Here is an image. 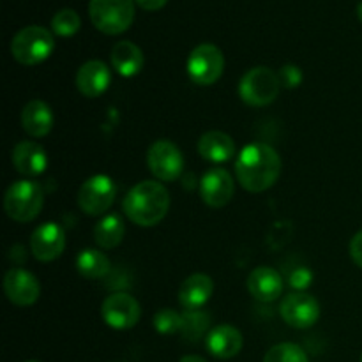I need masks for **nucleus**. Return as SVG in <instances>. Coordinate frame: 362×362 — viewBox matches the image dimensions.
<instances>
[{"instance_id":"obj_1","label":"nucleus","mask_w":362,"mask_h":362,"mask_svg":"<svg viewBox=\"0 0 362 362\" xmlns=\"http://www.w3.org/2000/svg\"><path fill=\"white\" fill-rule=\"evenodd\" d=\"M235 175L246 191L264 193L278 182L281 175V158L271 145L250 144L237 156Z\"/></svg>"},{"instance_id":"obj_2","label":"nucleus","mask_w":362,"mask_h":362,"mask_svg":"<svg viewBox=\"0 0 362 362\" xmlns=\"http://www.w3.org/2000/svg\"><path fill=\"white\" fill-rule=\"evenodd\" d=\"M122 209L129 221L148 228L159 225L168 214L170 194L161 182L144 180L131 187L124 198Z\"/></svg>"},{"instance_id":"obj_3","label":"nucleus","mask_w":362,"mask_h":362,"mask_svg":"<svg viewBox=\"0 0 362 362\" xmlns=\"http://www.w3.org/2000/svg\"><path fill=\"white\" fill-rule=\"evenodd\" d=\"M45 205V191L35 180L21 179L11 184L4 197V211L13 221H34Z\"/></svg>"},{"instance_id":"obj_4","label":"nucleus","mask_w":362,"mask_h":362,"mask_svg":"<svg viewBox=\"0 0 362 362\" xmlns=\"http://www.w3.org/2000/svg\"><path fill=\"white\" fill-rule=\"evenodd\" d=\"M55 49V37L48 28L30 25L18 32L11 41V55L21 66H37Z\"/></svg>"},{"instance_id":"obj_5","label":"nucleus","mask_w":362,"mask_h":362,"mask_svg":"<svg viewBox=\"0 0 362 362\" xmlns=\"http://www.w3.org/2000/svg\"><path fill=\"white\" fill-rule=\"evenodd\" d=\"M88 14L92 25L103 34H122L134 20V0H90Z\"/></svg>"},{"instance_id":"obj_6","label":"nucleus","mask_w":362,"mask_h":362,"mask_svg":"<svg viewBox=\"0 0 362 362\" xmlns=\"http://www.w3.org/2000/svg\"><path fill=\"white\" fill-rule=\"evenodd\" d=\"M281 88L278 74L265 66L253 67L239 81V95L247 106L262 108L276 101Z\"/></svg>"},{"instance_id":"obj_7","label":"nucleus","mask_w":362,"mask_h":362,"mask_svg":"<svg viewBox=\"0 0 362 362\" xmlns=\"http://www.w3.org/2000/svg\"><path fill=\"white\" fill-rule=\"evenodd\" d=\"M186 69L193 83L207 87L221 78L223 69H225V57L218 46L204 42L189 53Z\"/></svg>"},{"instance_id":"obj_8","label":"nucleus","mask_w":362,"mask_h":362,"mask_svg":"<svg viewBox=\"0 0 362 362\" xmlns=\"http://www.w3.org/2000/svg\"><path fill=\"white\" fill-rule=\"evenodd\" d=\"M147 165L152 175L163 182H173L184 172V158L173 141L158 140L147 152Z\"/></svg>"},{"instance_id":"obj_9","label":"nucleus","mask_w":362,"mask_h":362,"mask_svg":"<svg viewBox=\"0 0 362 362\" xmlns=\"http://www.w3.org/2000/svg\"><path fill=\"white\" fill-rule=\"evenodd\" d=\"M117 187L108 175H94L81 184L78 191V205L87 216H101L115 202Z\"/></svg>"},{"instance_id":"obj_10","label":"nucleus","mask_w":362,"mask_h":362,"mask_svg":"<svg viewBox=\"0 0 362 362\" xmlns=\"http://www.w3.org/2000/svg\"><path fill=\"white\" fill-rule=\"evenodd\" d=\"M101 317L108 327L126 331L133 329L140 322L141 306L129 293L115 292L103 300Z\"/></svg>"},{"instance_id":"obj_11","label":"nucleus","mask_w":362,"mask_h":362,"mask_svg":"<svg viewBox=\"0 0 362 362\" xmlns=\"http://www.w3.org/2000/svg\"><path fill=\"white\" fill-rule=\"evenodd\" d=\"M279 315L290 327L310 329L320 318V304L310 293L293 292L283 299Z\"/></svg>"},{"instance_id":"obj_12","label":"nucleus","mask_w":362,"mask_h":362,"mask_svg":"<svg viewBox=\"0 0 362 362\" xmlns=\"http://www.w3.org/2000/svg\"><path fill=\"white\" fill-rule=\"evenodd\" d=\"M4 292L14 306H32L41 296V285L32 272L25 269H9L4 276Z\"/></svg>"},{"instance_id":"obj_13","label":"nucleus","mask_w":362,"mask_h":362,"mask_svg":"<svg viewBox=\"0 0 362 362\" xmlns=\"http://www.w3.org/2000/svg\"><path fill=\"white\" fill-rule=\"evenodd\" d=\"M233 193H235V184L232 175L221 166L207 170L200 180V197L205 205L212 209H221L230 204Z\"/></svg>"},{"instance_id":"obj_14","label":"nucleus","mask_w":362,"mask_h":362,"mask_svg":"<svg viewBox=\"0 0 362 362\" xmlns=\"http://www.w3.org/2000/svg\"><path fill=\"white\" fill-rule=\"evenodd\" d=\"M66 250V233L57 223H42L30 237V251L35 260L53 262Z\"/></svg>"},{"instance_id":"obj_15","label":"nucleus","mask_w":362,"mask_h":362,"mask_svg":"<svg viewBox=\"0 0 362 362\" xmlns=\"http://www.w3.org/2000/svg\"><path fill=\"white\" fill-rule=\"evenodd\" d=\"M11 161L21 175L37 177L45 173L46 166H48V156L37 141L23 140L14 145L13 152H11Z\"/></svg>"},{"instance_id":"obj_16","label":"nucleus","mask_w":362,"mask_h":362,"mask_svg":"<svg viewBox=\"0 0 362 362\" xmlns=\"http://www.w3.org/2000/svg\"><path fill=\"white\" fill-rule=\"evenodd\" d=\"M110 81H112V73L101 60H88L76 73V87L85 98L94 99L103 95L108 90Z\"/></svg>"},{"instance_id":"obj_17","label":"nucleus","mask_w":362,"mask_h":362,"mask_svg":"<svg viewBox=\"0 0 362 362\" xmlns=\"http://www.w3.org/2000/svg\"><path fill=\"white\" fill-rule=\"evenodd\" d=\"M205 345L216 359H232L243 350V334L230 324L216 325L205 336Z\"/></svg>"},{"instance_id":"obj_18","label":"nucleus","mask_w":362,"mask_h":362,"mask_svg":"<svg viewBox=\"0 0 362 362\" xmlns=\"http://www.w3.org/2000/svg\"><path fill=\"white\" fill-rule=\"evenodd\" d=\"M247 290L260 303H274L283 293V278L272 267H257L247 278Z\"/></svg>"},{"instance_id":"obj_19","label":"nucleus","mask_w":362,"mask_h":362,"mask_svg":"<svg viewBox=\"0 0 362 362\" xmlns=\"http://www.w3.org/2000/svg\"><path fill=\"white\" fill-rule=\"evenodd\" d=\"M214 292V283L207 274H193L180 285L179 304L184 311H197L207 304Z\"/></svg>"},{"instance_id":"obj_20","label":"nucleus","mask_w":362,"mask_h":362,"mask_svg":"<svg viewBox=\"0 0 362 362\" xmlns=\"http://www.w3.org/2000/svg\"><path fill=\"white\" fill-rule=\"evenodd\" d=\"M53 122H55V117H53L52 108L41 99H32L23 106L21 126H23L25 133H28L30 136H46L53 129Z\"/></svg>"},{"instance_id":"obj_21","label":"nucleus","mask_w":362,"mask_h":362,"mask_svg":"<svg viewBox=\"0 0 362 362\" xmlns=\"http://www.w3.org/2000/svg\"><path fill=\"white\" fill-rule=\"evenodd\" d=\"M198 154L211 163L230 161L235 154V141L223 131H207L198 140Z\"/></svg>"},{"instance_id":"obj_22","label":"nucleus","mask_w":362,"mask_h":362,"mask_svg":"<svg viewBox=\"0 0 362 362\" xmlns=\"http://www.w3.org/2000/svg\"><path fill=\"white\" fill-rule=\"evenodd\" d=\"M112 66L120 76H136L144 67V52L131 41H119L112 49Z\"/></svg>"},{"instance_id":"obj_23","label":"nucleus","mask_w":362,"mask_h":362,"mask_svg":"<svg viewBox=\"0 0 362 362\" xmlns=\"http://www.w3.org/2000/svg\"><path fill=\"white\" fill-rule=\"evenodd\" d=\"M126 233L122 218L119 214H108L95 225L94 239L95 244L103 250H113L119 246Z\"/></svg>"},{"instance_id":"obj_24","label":"nucleus","mask_w":362,"mask_h":362,"mask_svg":"<svg viewBox=\"0 0 362 362\" xmlns=\"http://www.w3.org/2000/svg\"><path fill=\"white\" fill-rule=\"evenodd\" d=\"M76 269L83 278L101 279L112 271L110 258L99 250H83L76 258Z\"/></svg>"},{"instance_id":"obj_25","label":"nucleus","mask_w":362,"mask_h":362,"mask_svg":"<svg viewBox=\"0 0 362 362\" xmlns=\"http://www.w3.org/2000/svg\"><path fill=\"white\" fill-rule=\"evenodd\" d=\"M209 324H211V320H209V315L205 313V311H184L180 334H182L184 339H187V341H198V339L205 336Z\"/></svg>"},{"instance_id":"obj_26","label":"nucleus","mask_w":362,"mask_h":362,"mask_svg":"<svg viewBox=\"0 0 362 362\" xmlns=\"http://www.w3.org/2000/svg\"><path fill=\"white\" fill-rule=\"evenodd\" d=\"M81 27V20L74 9H62L52 18V32L60 37H73Z\"/></svg>"},{"instance_id":"obj_27","label":"nucleus","mask_w":362,"mask_h":362,"mask_svg":"<svg viewBox=\"0 0 362 362\" xmlns=\"http://www.w3.org/2000/svg\"><path fill=\"white\" fill-rule=\"evenodd\" d=\"M264 362H310V359L296 343H279L265 354Z\"/></svg>"},{"instance_id":"obj_28","label":"nucleus","mask_w":362,"mask_h":362,"mask_svg":"<svg viewBox=\"0 0 362 362\" xmlns=\"http://www.w3.org/2000/svg\"><path fill=\"white\" fill-rule=\"evenodd\" d=\"M154 329L163 336L177 334L182 329V315L168 310V308H163L154 315Z\"/></svg>"},{"instance_id":"obj_29","label":"nucleus","mask_w":362,"mask_h":362,"mask_svg":"<svg viewBox=\"0 0 362 362\" xmlns=\"http://www.w3.org/2000/svg\"><path fill=\"white\" fill-rule=\"evenodd\" d=\"M278 78H279V81H281L283 87L296 88V87H299L300 81H303V73H300V69L297 66L288 64V66H283L281 69H279Z\"/></svg>"},{"instance_id":"obj_30","label":"nucleus","mask_w":362,"mask_h":362,"mask_svg":"<svg viewBox=\"0 0 362 362\" xmlns=\"http://www.w3.org/2000/svg\"><path fill=\"white\" fill-rule=\"evenodd\" d=\"M311 279H313V274H311L306 267H300L292 274V278H290V285L297 290H304L311 285Z\"/></svg>"},{"instance_id":"obj_31","label":"nucleus","mask_w":362,"mask_h":362,"mask_svg":"<svg viewBox=\"0 0 362 362\" xmlns=\"http://www.w3.org/2000/svg\"><path fill=\"white\" fill-rule=\"evenodd\" d=\"M350 257H352L354 264L362 269V230L350 240Z\"/></svg>"},{"instance_id":"obj_32","label":"nucleus","mask_w":362,"mask_h":362,"mask_svg":"<svg viewBox=\"0 0 362 362\" xmlns=\"http://www.w3.org/2000/svg\"><path fill=\"white\" fill-rule=\"evenodd\" d=\"M134 2L145 11H159L166 6L168 0H134Z\"/></svg>"},{"instance_id":"obj_33","label":"nucleus","mask_w":362,"mask_h":362,"mask_svg":"<svg viewBox=\"0 0 362 362\" xmlns=\"http://www.w3.org/2000/svg\"><path fill=\"white\" fill-rule=\"evenodd\" d=\"M179 362H207V361L200 356H184Z\"/></svg>"},{"instance_id":"obj_34","label":"nucleus","mask_w":362,"mask_h":362,"mask_svg":"<svg viewBox=\"0 0 362 362\" xmlns=\"http://www.w3.org/2000/svg\"><path fill=\"white\" fill-rule=\"evenodd\" d=\"M357 16H359V20L362 23V0L359 2V6H357Z\"/></svg>"},{"instance_id":"obj_35","label":"nucleus","mask_w":362,"mask_h":362,"mask_svg":"<svg viewBox=\"0 0 362 362\" xmlns=\"http://www.w3.org/2000/svg\"><path fill=\"white\" fill-rule=\"evenodd\" d=\"M25 362H39V361H25Z\"/></svg>"},{"instance_id":"obj_36","label":"nucleus","mask_w":362,"mask_h":362,"mask_svg":"<svg viewBox=\"0 0 362 362\" xmlns=\"http://www.w3.org/2000/svg\"><path fill=\"white\" fill-rule=\"evenodd\" d=\"M361 362H362V356H361Z\"/></svg>"}]
</instances>
